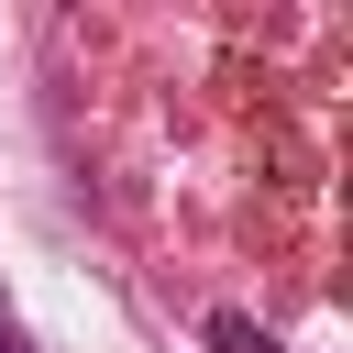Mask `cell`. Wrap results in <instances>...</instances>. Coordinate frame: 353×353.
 Segmentation results:
<instances>
[{
	"label": "cell",
	"instance_id": "obj_1",
	"mask_svg": "<svg viewBox=\"0 0 353 353\" xmlns=\"http://www.w3.org/2000/svg\"><path fill=\"white\" fill-rule=\"evenodd\" d=\"M199 342H210V353H276V331H265V320H243V309H210V320H199Z\"/></svg>",
	"mask_w": 353,
	"mask_h": 353
}]
</instances>
